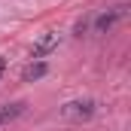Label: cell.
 I'll use <instances>...</instances> for the list:
<instances>
[{
	"label": "cell",
	"instance_id": "1",
	"mask_svg": "<svg viewBox=\"0 0 131 131\" xmlns=\"http://www.w3.org/2000/svg\"><path fill=\"white\" fill-rule=\"evenodd\" d=\"M64 119H73V122H82V119H92L95 116V101L92 98H82V101H70L61 107Z\"/></svg>",
	"mask_w": 131,
	"mask_h": 131
},
{
	"label": "cell",
	"instance_id": "2",
	"mask_svg": "<svg viewBox=\"0 0 131 131\" xmlns=\"http://www.w3.org/2000/svg\"><path fill=\"white\" fill-rule=\"evenodd\" d=\"M125 15H128V6H113V9L101 12L98 18H95V34H110L113 25H116L119 18H125Z\"/></svg>",
	"mask_w": 131,
	"mask_h": 131
},
{
	"label": "cell",
	"instance_id": "3",
	"mask_svg": "<svg viewBox=\"0 0 131 131\" xmlns=\"http://www.w3.org/2000/svg\"><path fill=\"white\" fill-rule=\"evenodd\" d=\"M55 49H58V34H55V31H46V34H40V40L31 46V58L43 61V58L52 55Z\"/></svg>",
	"mask_w": 131,
	"mask_h": 131
},
{
	"label": "cell",
	"instance_id": "4",
	"mask_svg": "<svg viewBox=\"0 0 131 131\" xmlns=\"http://www.w3.org/2000/svg\"><path fill=\"white\" fill-rule=\"evenodd\" d=\"M25 101H12V104H0V128L3 125H9V122H15L21 113H25Z\"/></svg>",
	"mask_w": 131,
	"mask_h": 131
},
{
	"label": "cell",
	"instance_id": "5",
	"mask_svg": "<svg viewBox=\"0 0 131 131\" xmlns=\"http://www.w3.org/2000/svg\"><path fill=\"white\" fill-rule=\"evenodd\" d=\"M40 76H46V64H43V61L28 64V67H25V73H21V79H25V82H34V79H40Z\"/></svg>",
	"mask_w": 131,
	"mask_h": 131
},
{
	"label": "cell",
	"instance_id": "6",
	"mask_svg": "<svg viewBox=\"0 0 131 131\" xmlns=\"http://www.w3.org/2000/svg\"><path fill=\"white\" fill-rule=\"evenodd\" d=\"M85 31H89V18H82V21H76V28H73V34H76V37H82Z\"/></svg>",
	"mask_w": 131,
	"mask_h": 131
},
{
	"label": "cell",
	"instance_id": "7",
	"mask_svg": "<svg viewBox=\"0 0 131 131\" xmlns=\"http://www.w3.org/2000/svg\"><path fill=\"white\" fill-rule=\"evenodd\" d=\"M3 73H6V61L0 58V79H3Z\"/></svg>",
	"mask_w": 131,
	"mask_h": 131
}]
</instances>
